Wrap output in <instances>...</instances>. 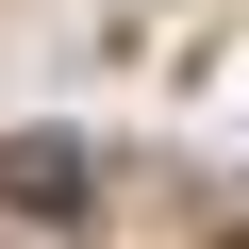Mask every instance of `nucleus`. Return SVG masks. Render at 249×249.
I'll use <instances>...</instances> for the list:
<instances>
[{"mask_svg":"<svg viewBox=\"0 0 249 249\" xmlns=\"http://www.w3.org/2000/svg\"><path fill=\"white\" fill-rule=\"evenodd\" d=\"M83 133H0V199H17V216H83Z\"/></svg>","mask_w":249,"mask_h":249,"instance_id":"f257e3e1","label":"nucleus"}]
</instances>
